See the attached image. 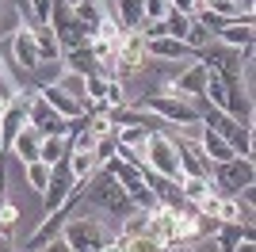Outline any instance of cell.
<instances>
[{
	"label": "cell",
	"mask_w": 256,
	"mask_h": 252,
	"mask_svg": "<svg viewBox=\"0 0 256 252\" xmlns=\"http://www.w3.org/2000/svg\"><path fill=\"white\" fill-rule=\"evenodd\" d=\"M92 206H100V210H107L111 218H126L130 210H134V202H130V195L122 191V184H118L107 168H100V172H92V180H88V188H84V195H80V210H92Z\"/></svg>",
	"instance_id": "cell-1"
},
{
	"label": "cell",
	"mask_w": 256,
	"mask_h": 252,
	"mask_svg": "<svg viewBox=\"0 0 256 252\" xmlns=\"http://www.w3.org/2000/svg\"><path fill=\"white\" fill-rule=\"evenodd\" d=\"M111 237H115V230L88 218V210H80V202H76L73 218L62 226V241L69 244V252H100L104 244H111Z\"/></svg>",
	"instance_id": "cell-2"
},
{
	"label": "cell",
	"mask_w": 256,
	"mask_h": 252,
	"mask_svg": "<svg viewBox=\"0 0 256 252\" xmlns=\"http://www.w3.org/2000/svg\"><path fill=\"white\" fill-rule=\"evenodd\" d=\"M142 111H153L157 118H164L168 126H199V107L184 96H164V92H146L142 96Z\"/></svg>",
	"instance_id": "cell-3"
},
{
	"label": "cell",
	"mask_w": 256,
	"mask_h": 252,
	"mask_svg": "<svg viewBox=\"0 0 256 252\" xmlns=\"http://www.w3.org/2000/svg\"><path fill=\"white\" fill-rule=\"evenodd\" d=\"M210 184L218 195H241L256 184V164L252 157H230L222 164H210Z\"/></svg>",
	"instance_id": "cell-4"
},
{
	"label": "cell",
	"mask_w": 256,
	"mask_h": 252,
	"mask_svg": "<svg viewBox=\"0 0 256 252\" xmlns=\"http://www.w3.org/2000/svg\"><path fill=\"white\" fill-rule=\"evenodd\" d=\"M54 31V38H58V46L62 50H76V46H88V27H80L73 16V0H54L50 8V23H46Z\"/></svg>",
	"instance_id": "cell-5"
},
{
	"label": "cell",
	"mask_w": 256,
	"mask_h": 252,
	"mask_svg": "<svg viewBox=\"0 0 256 252\" xmlns=\"http://www.w3.org/2000/svg\"><path fill=\"white\" fill-rule=\"evenodd\" d=\"M146 164L157 172V176H168V180H184L180 172V157H176V146H172V134H150L146 138Z\"/></svg>",
	"instance_id": "cell-6"
},
{
	"label": "cell",
	"mask_w": 256,
	"mask_h": 252,
	"mask_svg": "<svg viewBox=\"0 0 256 252\" xmlns=\"http://www.w3.org/2000/svg\"><path fill=\"white\" fill-rule=\"evenodd\" d=\"M8 50H12V62H16V69L20 73H38V46H34V23H20L16 31H12V42H8Z\"/></svg>",
	"instance_id": "cell-7"
},
{
	"label": "cell",
	"mask_w": 256,
	"mask_h": 252,
	"mask_svg": "<svg viewBox=\"0 0 256 252\" xmlns=\"http://www.w3.org/2000/svg\"><path fill=\"white\" fill-rule=\"evenodd\" d=\"M206 88V65L195 58V62H188V69L184 73H176L172 80H164V96H184V100H199Z\"/></svg>",
	"instance_id": "cell-8"
},
{
	"label": "cell",
	"mask_w": 256,
	"mask_h": 252,
	"mask_svg": "<svg viewBox=\"0 0 256 252\" xmlns=\"http://www.w3.org/2000/svg\"><path fill=\"white\" fill-rule=\"evenodd\" d=\"M146 58L157 62V65H180V62H195V50L164 34V38H150L146 42Z\"/></svg>",
	"instance_id": "cell-9"
},
{
	"label": "cell",
	"mask_w": 256,
	"mask_h": 252,
	"mask_svg": "<svg viewBox=\"0 0 256 252\" xmlns=\"http://www.w3.org/2000/svg\"><path fill=\"white\" fill-rule=\"evenodd\" d=\"M172 146H176L184 176H210V160H206V153L199 149V142H192V138L180 134V138H172Z\"/></svg>",
	"instance_id": "cell-10"
},
{
	"label": "cell",
	"mask_w": 256,
	"mask_h": 252,
	"mask_svg": "<svg viewBox=\"0 0 256 252\" xmlns=\"http://www.w3.org/2000/svg\"><path fill=\"white\" fill-rule=\"evenodd\" d=\"M214 42H222V46H230V50L252 46V42H256V27H252V20L226 23V27H218V31H214Z\"/></svg>",
	"instance_id": "cell-11"
},
{
	"label": "cell",
	"mask_w": 256,
	"mask_h": 252,
	"mask_svg": "<svg viewBox=\"0 0 256 252\" xmlns=\"http://www.w3.org/2000/svg\"><path fill=\"white\" fill-rule=\"evenodd\" d=\"M38 96H42V100H46V104H50V107H54V111H58L62 118H76V115H84V107L76 104L73 96H65L58 80H46L42 88H38Z\"/></svg>",
	"instance_id": "cell-12"
},
{
	"label": "cell",
	"mask_w": 256,
	"mask_h": 252,
	"mask_svg": "<svg viewBox=\"0 0 256 252\" xmlns=\"http://www.w3.org/2000/svg\"><path fill=\"white\" fill-rule=\"evenodd\" d=\"M62 69H65V73H76V76H92V73H100V65H96V58H92V50H88V46L62 50Z\"/></svg>",
	"instance_id": "cell-13"
},
{
	"label": "cell",
	"mask_w": 256,
	"mask_h": 252,
	"mask_svg": "<svg viewBox=\"0 0 256 252\" xmlns=\"http://www.w3.org/2000/svg\"><path fill=\"white\" fill-rule=\"evenodd\" d=\"M38 146H42V134H38L34 126H23L20 134H16V142H12L8 153H16L20 164H31V160H38Z\"/></svg>",
	"instance_id": "cell-14"
},
{
	"label": "cell",
	"mask_w": 256,
	"mask_h": 252,
	"mask_svg": "<svg viewBox=\"0 0 256 252\" xmlns=\"http://www.w3.org/2000/svg\"><path fill=\"white\" fill-rule=\"evenodd\" d=\"M199 149L206 153V160H210V164H222V160L237 157V153H234V146H230V142H226L222 134L206 130V126H203V138H199Z\"/></svg>",
	"instance_id": "cell-15"
},
{
	"label": "cell",
	"mask_w": 256,
	"mask_h": 252,
	"mask_svg": "<svg viewBox=\"0 0 256 252\" xmlns=\"http://www.w3.org/2000/svg\"><path fill=\"white\" fill-rule=\"evenodd\" d=\"M73 16L80 27H88V34L100 27V20H104V0H73Z\"/></svg>",
	"instance_id": "cell-16"
},
{
	"label": "cell",
	"mask_w": 256,
	"mask_h": 252,
	"mask_svg": "<svg viewBox=\"0 0 256 252\" xmlns=\"http://www.w3.org/2000/svg\"><path fill=\"white\" fill-rule=\"evenodd\" d=\"M107 4V0H104ZM115 20L122 23V31H138L146 12H142V0H115Z\"/></svg>",
	"instance_id": "cell-17"
},
{
	"label": "cell",
	"mask_w": 256,
	"mask_h": 252,
	"mask_svg": "<svg viewBox=\"0 0 256 252\" xmlns=\"http://www.w3.org/2000/svg\"><path fill=\"white\" fill-rule=\"evenodd\" d=\"M34 46H38V62H62V46H58L50 27H38V23H34Z\"/></svg>",
	"instance_id": "cell-18"
},
{
	"label": "cell",
	"mask_w": 256,
	"mask_h": 252,
	"mask_svg": "<svg viewBox=\"0 0 256 252\" xmlns=\"http://www.w3.org/2000/svg\"><path fill=\"white\" fill-rule=\"evenodd\" d=\"M69 157V138H42V146H38V160L42 164H58V160Z\"/></svg>",
	"instance_id": "cell-19"
},
{
	"label": "cell",
	"mask_w": 256,
	"mask_h": 252,
	"mask_svg": "<svg viewBox=\"0 0 256 252\" xmlns=\"http://www.w3.org/2000/svg\"><path fill=\"white\" fill-rule=\"evenodd\" d=\"M111 134H115V146L142 149V153H146V138H150V130H142V126H115Z\"/></svg>",
	"instance_id": "cell-20"
},
{
	"label": "cell",
	"mask_w": 256,
	"mask_h": 252,
	"mask_svg": "<svg viewBox=\"0 0 256 252\" xmlns=\"http://www.w3.org/2000/svg\"><path fill=\"white\" fill-rule=\"evenodd\" d=\"M192 20H195V16L168 12V16H164V34H168V38H176V42H184V38H188V31H192ZM184 46H188V42H184Z\"/></svg>",
	"instance_id": "cell-21"
},
{
	"label": "cell",
	"mask_w": 256,
	"mask_h": 252,
	"mask_svg": "<svg viewBox=\"0 0 256 252\" xmlns=\"http://www.w3.org/2000/svg\"><path fill=\"white\" fill-rule=\"evenodd\" d=\"M23 180L31 184V191H38V195H42L46 184H50V164H42V160H31V164H23Z\"/></svg>",
	"instance_id": "cell-22"
},
{
	"label": "cell",
	"mask_w": 256,
	"mask_h": 252,
	"mask_svg": "<svg viewBox=\"0 0 256 252\" xmlns=\"http://www.w3.org/2000/svg\"><path fill=\"white\" fill-rule=\"evenodd\" d=\"M69 172L76 180H92V172H100V164L92 153H69Z\"/></svg>",
	"instance_id": "cell-23"
},
{
	"label": "cell",
	"mask_w": 256,
	"mask_h": 252,
	"mask_svg": "<svg viewBox=\"0 0 256 252\" xmlns=\"http://www.w3.org/2000/svg\"><path fill=\"white\" fill-rule=\"evenodd\" d=\"M104 104L107 107H130V100H126V88H122V80H107V92H104Z\"/></svg>",
	"instance_id": "cell-24"
},
{
	"label": "cell",
	"mask_w": 256,
	"mask_h": 252,
	"mask_svg": "<svg viewBox=\"0 0 256 252\" xmlns=\"http://www.w3.org/2000/svg\"><path fill=\"white\" fill-rule=\"evenodd\" d=\"M16 222H20V210L12 206V202H4V206H0V237H12Z\"/></svg>",
	"instance_id": "cell-25"
},
{
	"label": "cell",
	"mask_w": 256,
	"mask_h": 252,
	"mask_svg": "<svg viewBox=\"0 0 256 252\" xmlns=\"http://www.w3.org/2000/svg\"><path fill=\"white\" fill-rule=\"evenodd\" d=\"M27 8H31V20L38 23V27H46V23H50V8H54V0H27Z\"/></svg>",
	"instance_id": "cell-26"
},
{
	"label": "cell",
	"mask_w": 256,
	"mask_h": 252,
	"mask_svg": "<svg viewBox=\"0 0 256 252\" xmlns=\"http://www.w3.org/2000/svg\"><path fill=\"white\" fill-rule=\"evenodd\" d=\"M142 12H146V20H164L172 12L168 0H142Z\"/></svg>",
	"instance_id": "cell-27"
},
{
	"label": "cell",
	"mask_w": 256,
	"mask_h": 252,
	"mask_svg": "<svg viewBox=\"0 0 256 252\" xmlns=\"http://www.w3.org/2000/svg\"><path fill=\"white\" fill-rule=\"evenodd\" d=\"M126 252H164V244L153 241V237H130Z\"/></svg>",
	"instance_id": "cell-28"
},
{
	"label": "cell",
	"mask_w": 256,
	"mask_h": 252,
	"mask_svg": "<svg viewBox=\"0 0 256 252\" xmlns=\"http://www.w3.org/2000/svg\"><path fill=\"white\" fill-rule=\"evenodd\" d=\"M172 12H180V16H199L203 12V0H168Z\"/></svg>",
	"instance_id": "cell-29"
},
{
	"label": "cell",
	"mask_w": 256,
	"mask_h": 252,
	"mask_svg": "<svg viewBox=\"0 0 256 252\" xmlns=\"http://www.w3.org/2000/svg\"><path fill=\"white\" fill-rule=\"evenodd\" d=\"M38 252H69V244H65L62 237H54V241H46V244H42Z\"/></svg>",
	"instance_id": "cell-30"
},
{
	"label": "cell",
	"mask_w": 256,
	"mask_h": 252,
	"mask_svg": "<svg viewBox=\"0 0 256 252\" xmlns=\"http://www.w3.org/2000/svg\"><path fill=\"white\" fill-rule=\"evenodd\" d=\"M234 252H256V244H252V241H241V244H237Z\"/></svg>",
	"instance_id": "cell-31"
},
{
	"label": "cell",
	"mask_w": 256,
	"mask_h": 252,
	"mask_svg": "<svg viewBox=\"0 0 256 252\" xmlns=\"http://www.w3.org/2000/svg\"><path fill=\"white\" fill-rule=\"evenodd\" d=\"M0 252H16L12 248V237H0Z\"/></svg>",
	"instance_id": "cell-32"
},
{
	"label": "cell",
	"mask_w": 256,
	"mask_h": 252,
	"mask_svg": "<svg viewBox=\"0 0 256 252\" xmlns=\"http://www.w3.org/2000/svg\"><path fill=\"white\" fill-rule=\"evenodd\" d=\"M241 8H248V12H256V0H237Z\"/></svg>",
	"instance_id": "cell-33"
},
{
	"label": "cell",
	"mask_w": 256,
	"mask_h": 252,
	"mask_svg": "<svg viewBox=\"0 0 256 252\" xmlns=\"http://www.w3.org/2000/svg\"><path fill=\"white\" fill-rule=\"evenodd\" d=\"M100 252H118V248H115V244H104V248H100Z\"/></svg>",
	"instance_id": "cell-34"
},
{
	"label": "cell",
	"mask_w": 256,
	"mask_h": 252,
	"mask_svg": "<svg viewBox=\"0 0 256 252\" xmlns=\"http://www.w3.org/2000/svg\"><path fill=\"white\" fill-rule=\"evenodd\" d=\"M0 164H4V149H0Z\"/></svg>",
	"instance_id": "cell-35"
},
{
	"label": "cell",
	"mask_w": 256,
	"mask_h": 252,
	"mask_svg": "<svg viewBox=\"0 0 256 252\" xmlns=\"http://www.w3.org/2000/svg\"><path fill=\"white\" fill-rule=\"evenodd\" d=\"M107 4H115V0H107Z\"/></svg>",
	"instance_id": "cell-36"
},
{
	"label": "cell",
	"mask_w": 256,
	"mask_h": 252,
	"mask_svg": "<svg viewBox=\"0 0 256 252\" xmlns=\"http://www.w3.org/2000/svg\"><path fill=\"white\" fill-rule=\"evenodd\" d=\"M0 69H4V65H0Z\"/></svg>",
	"instance_id": "cell-37"
}]
</instances>
